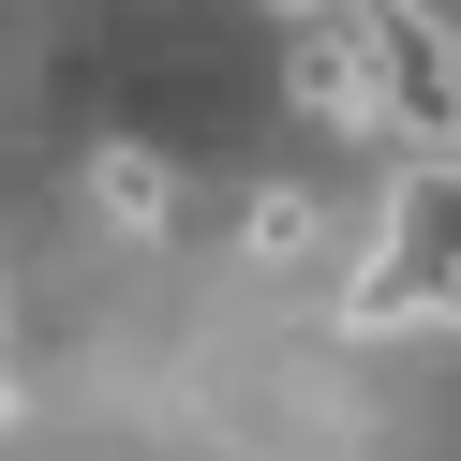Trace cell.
Returning a JSON list of instances; mask_svg holds the SVG:
<instances>
[{
	"label": "cell",
	"instance_id": "1",
	"mask_svg": "<svg viewBox=\"0 0 461 461\" xmlns=\"http://www.w3.org/2000/svg\"><path fill=\"white\" fill-rule=\"evenodd\" d=\"M328 31H342V60H357L372 120H387V134H417V149H447L461 75H447V31H431V0H328Z\"/></svg>",
	"mask_w": 461,
	"mask_h": 461
},
{
	"label": "cell",
	"instance_id": "2",
	"mask_svg": "<svg viewBox=\"0 0 461 461\" xmlns=\"http://www.w3.org/2000/svg\"><path fill=\"white\" fill-rule=\"evenodd\" d=\"M417 312H447V268H431V194L402 179V209H387V239H372V268L342 283V328H417Z\"/></svg>",
	"mask_w": 461,
	"mask_h": 461
},
{
	"label": "cell",
	"instance_id": "3",
	"mask_svg": "<svg viewBox=\"0 0 461 461\" xmlns=\"http://www.w3.org/2000/svg\"><path fill=\"white\" fill-rule=\"evenodd\" d=\"M90 194H104V223H120V239H164V223H179L164 149H104V164H90Z\"/></svg>",
	"mask_w": 461,
	"mask_h": 461
},
{
	"label": "cell",
	"instance_id": "4",
	"mask_svg": "<svg viewBox=\"0 0 461 461\" xmlns=\"http://www.w3.org/2000/svg\"><path fill=\"white\" fill-rule=\"evenodd\" d=\"M283 90H298L312 120H372V90H357V60H342V31H328V15L283 45Z\"/></svg>",
	"mask_w": 461,
	"mask_h": 461
},
{
	"label": "cell",
	"instance_id": "5",
	"mask_svg": "<svg viewBox=\"0 0 461 461\" xmlns=\"http://www.w3.org/2000/svg\"><path fill=\"white\" fill-rule=\"evenodd\" d=\"M239 239L268 253V268H298V253H312V194H253V223H239Z\"/></svg>",
	"mask_w": 461,
	"mask_h": 461
},
{
	"label": "cell",
	"instance_id": "6",
	"mask_svg": "<svg viewBox=\"0 0 461 461\" xmlns=\"http://www.w3.org/2000/svg\"><path fill=\"white\" fill-rule=\"evenodd\" d=\"M268 15H283V31H312V15H328V0H268Z\"/></svg>",
	"mask_w": 461,
	"mask_h": 461
}]
</instances>
